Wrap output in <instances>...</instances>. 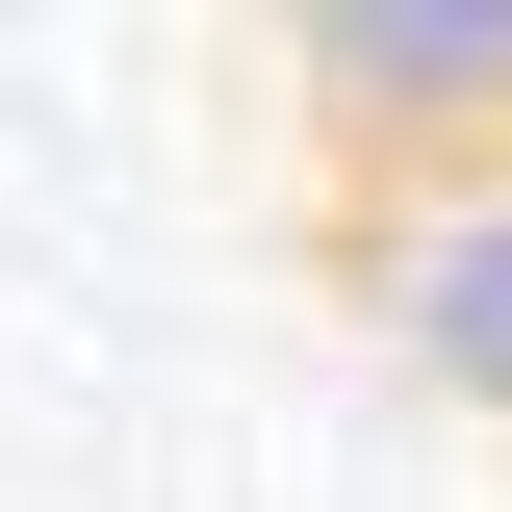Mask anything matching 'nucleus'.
<instances>
[{
	"mask_svg": "<svg viewBox=\"0 0 512 512\" xmlns=\"http://www.w3.org/2000/svg\"><path fill=\"white\" fill-rule=\"evenodd\" d=\"M359 308H384V359H410V384H461V410L512 436V154L359 205Z\"/></svg>",
	"mask_w": 512,
	"mask_h": 512,
	"instance_id": "obj_2",
	"label": "nucleus"
},
{
	"mask_svg": "<svg viewBox=\"0 0 512 512\" xmlns=\"http://www.w3.org/2000/svg\"><path fill=\"white\" fill-rule=\"evenodd\" d=\"M256 77H282L333 154H384V180L512 154V0H282V26H256Z\"/></svg>",
	"mask_w": 512,
	"mask_h": 512,
	"instance_id": "obj_1",
	"label": "nucleus"
}]
</instances>
